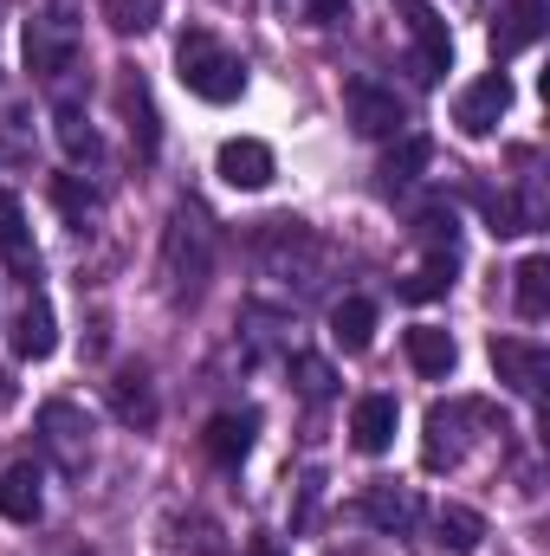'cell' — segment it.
Returning a JSON list of instances; mask_svg holds the SVG:
<instances>
[{"label": "cell", "mask_w": 550, "mask_h": 556, "mask_svg": "<svg viewBox=\"0 0 550 556\" xmlns=\"http://www.w3.org/2000/svg\"><path fill=\"white\" fill-rule=\"evenodd\" d=\"M538 33H545V0H512V7L499 13V26H492V52L512 59V52L538 46Z\"/></svg>", "instance_id": "9a60e30c"}, {"label": "cell", "mask_w": 550, "mask_h": 556, "mask_svg": "<svg viewBox=\"0 0 550 556\" xmlns=\"http://www.w3.org/2000/svg\"><path fill=\"white\" fill-rule=\"evenodd\" d=\"M330 337H337L343 356H363V350L376 343V304H370V298H343V304L330 311Z\"/></svg>", "instance_id": "2e32d148"}, {"label": "cell", "mask_w": 550, "mask_h": 556, "mask_svg": "<svg viewBox=\"0 0 550 556\" xmlns=\"http://www.w3.org/2000/svg\"><path fill=\"white\" fill-rule=\"evenodd\" d=\"M104 20L117 33H149L162 20V0H104Z\"/></svg>", "instance_id": "83f0119b"}, {"label": "cell", "mask_w": 550, "mask_h": 556, "mask_svg": "<svg viewBox=\"0 0 550 556\" xmlns=\"http://www.w3.org/2000/svg\"><path fill=\"white\" fill-rule=\"evenodd\" d=\"M343 111H350L357 137H402V124H409L402 98L389 85H376V78H350L343 85Z\"/></svg>", "instance_id": "8992f818"}, {"label": "cell", "mask_w": 550, "mask_h": 556, "mask_svg": "<svg viewBox=\"0 0 550 556\" xmlns=\"http://www.w3.org/2000/svg\"><path fill=\"white\" fill-rule=\"evenodd\" d=\"M52 201H59V214H65L72 227H85V220L104 207V194H98L91 181H78V175H59V181H52Z\"/></svg>", "instance_id": "cb8c5ba5"}, {"label": "cell", "mask_w": 550, "mask_h": 556, "mask_svg": "<svg viewBox=\"0 0 550 556\" xmlns=\"http://www.w3.org/2000/svg\"><path fill=\"white\" fill-rule=\"evenodd\" d=\"M409 363H414V376H447V369L460 363V350H453V337H447V330L414 324V330H409Z\"/></svg>", "instance_id": "ac0fdd59"}, {"label": "cell", "mask_w": 550, "mask_h": 556, "mask_svg": "<svg viewBox=\"0 0 550 556\" xmlns=\"http://www.w3.org/2000/svg\"><path fill=\"white\" fill-rule=\"evenodd\" d=\"M396 395H363L357 402V415H350V440H357V453H389L396 446Z\"/></svg>", "instance_id": "4fadbf2b"}, {"label": "cell", "mask_w": 550, "mask_h": 556, "mask_svg": "<svg viewBox=\"0 0 550 556\" xmlns=\"http://www.w3.org/2000/svg\"><path fill=\"white\" fill-rule=\"evenodd\" d=\"M208 278H214V220L195 201H182L162 227V291L175 304H195Z\"/></svg>", "instance_id": "6da1fadb"}, {"label": "cell", "mask_w": 550, "mask_h": 556, "mask_svg": "<svg viewBox=\"0 0 550 556\" xmlns=\"http://www.w3.org/2000/svg\"><path fill=\"white\" fill-rule=\"evenodd\" d=\"M39 511H46V479H39V466H33V459L7 466V472H0V518H7V525H39Z\"/></svg>", "instance_id": "7c38bea8"}, {"label": "cell", "mask_w": 550, "mask_h": 556, "mask_svg": "<svg viewBox=\"0 0 550 556\" xmlns=\"http://www.w3.org/2000/svg\"><path fill=\"white\" fill-rule=\"evenodd\" d=\"M479 415V408H460V402H447V408H434L427 415V446H421V459L434 466V472H453L460 459H466V420Z\"/></svg>", "instance_id": "8fae6325"}, {"label": "cell", "mask_w": 550, "mask_h": 556, "mask_svg": "<svg viewBox=\"0 0 550 556\" xmlns=\"http://www.w3.org/2000/svg\"><path fill=\"white\" fill-rule=\"evenodd\" d=\"M363 518H370L376 531H389V538L409 531L414 525V492H402V485H376V492L363 498Z\"/></svg>", "instance_id": "ffe728a7"}, {"label": "cell", "mask_w": 550, "mask_h": 556, "mask_svg": "<svg viewBox=\"0 0 550 556\" xmlns=\"http://www.w3.org/2000/svg\"><path fill=\"white\" fill-rule=\"evenodd\" d=\"M253 415H214L208 420V433H201V446H208V459H221V466H240L247 453H253Z\"/></svg>", "instance_id": "e0dca14e"}, {"label": "cell", "mask_w": 550, "mask_h": 556, "mask_svg": "<svg viewBox=\"0 0 550 556\" xmlns=\"http://www.w3.org/2000/svg\"><path fill=\"white\" fill-rule=\"evenodd\" d=\"M434 531H440V544H447V551H479V538H486V518H479V511H473V505H440V511H434Z\"/></svg>", "instance_id": "44dd1931"}, {"label": "cell", "mask_w": 550, "mask_h": 556, "mask_svg": "<svg viewBox=\"0 0 550 556\" xmlns=\"http://www.w3.org/2000/svg\"><path fill=\"white\" fill-rule=\"evenodd\" d=\"M13 350H20L26 363H46V356L59 350V324H52V304H46V298H26V304H20V317H13Z\"/></svg>", "instance_id": "5bb4252c"}, {"label": "cell", "mask_w": 550, "mask_h": 556, "mask_svg": "<svg viewBox=\"0 0 550 556\" xmlns=\"http://www.w3.org/2000/svg\"><path fill=\"white\" fill-rule=\"evenodd\" d=\"M298 13H304L311 26H330V20L343 13V0H298Z\"/></svg>", "instance_id": "f546056e"}, {"label": "cell", "mask_w": 550, "mask_h": 556, "mask_svg": "<svg viewBox=\"0 0 550 556\" xmlns=\"http://www.w3.org/2000/svg\"><path fill=\"white\" fill-rule=\"evenodd\" d=\"M409 33H414V78L434 85L447 65H453V39H447V20L427 7V0H409Z\"/></svg>", "instance_id": "9c48e42d"}, {"label": "cell", "mask_w": 550, "mask_h": 556, "mask_svg": "<svg viewBox=\"0 0 550 556\" xmlns=\"http://www.w3.org/2000/svg\"><path fill=\"white\" fill-rule=\"evenodd\" d=\"M52 117H59V142H65V155H72V162H98V155H104V142H98V130H91V117H85L72 98H65Z\"/></svg>", "instance_id": "603a6c76"}, {"label": "cell", "mask_w": 550, "mask_h": 556, "mask_svg": "<svg viewBox=\"0 0 550 556\" xmlns=\"http://www.w3.org/2000/svg\"><path fill=\"white\" fill-rule=\"evenodd\" d=\"M447 285H453V253H434L414 278H402V298H409V304H427V298H440Z\"/></svg>", "instance_id": "484cf974"}, {"label": "cell", "mask_w": 550, "mask_h": 556, "mask_svg": "<svg viewBox=\"0 0 550 556\" xmlns=\"http://www.w3.org/2000/svg\"><path fill=\"white\" fill-rule=\"evenodd\" d=\"M512 278H518V285H512L518 317H532V324H538V317H550V260H545V253H532V260H525Z\"/></svg>", "instance_id": "d6986e66"}, {"label": "cell", "mask_w": 550, "mask_h": 556, "mask_svg": "<svg viewBox=\"0 0 550 556\" xmlns=\"http://www.w3.org/2000/svg\"><path fill=\"white\" fill-rule=\"evenodd\" d=\"M111 402H117V415L130 420V427H155V389H149L142 369H124V376L111 382Z\"/></svg>", "instance_id": "7402d4cb"}, {"label": "cell", "mask_w": 550, "mask_h": 556, "mask_svg": "<svg viewBox=\"0 0 550 556\" xmlns=\"http://www.w3.org/2000/svg\"><path fill=\"white\" fill-rule=\"evenodd\" d=\"M214 168H221V181H227V188H247V194H253V188H266V181L278 175L273 149H266L260 137H234V142H221Z\"/></svg>", "instance_id": "30bf717a"}, {"label": "cell", "mask_w": 550, "mask_h": 556, "mask_svg": "<svg viewBox=\"0 0 550 556\" xmlns=\"http://www.w3.org/2000/svg\"><path fill=\"white\" fill-rule=\"evenodd\" d=\"M72 65H78V20H72V0H52L46 13L26 20V72L52 85Z\"/></svg>", "instance_id": "277c9868"}, {"label": "cell", "mask_w": 550, "mask_h": 556, "mask_svg": "<svg viewBox=\"0 0 550 556\" xmlns=\"http://www.w3.org/2000/svg\"><path fill=\"white\" fill-rule=\"evenodd\" d=\"M247 556H291V551H285L278 538H253V544H247Z\"/></svg>", "instance_id": "4dcf8cb0"}, {"label": "cell", "mask_w": 550, "mask_h": 556, "mask_svg": "<svg viewBox=\"0 0 550 556\" xmlns=\"http://www.w3.org/2000/svg\"><path fill=\"white\" fill-rule=\"evenodd\" d=\"M7 402H13V389H7V376H0V408H7Z\"/></svg>", "instance_id": "1f68e13d"}, {"label": "cell", "mask_w": 550, "mask_h": 556, "mask_svg": "<svg viewBox=\"0 0 550 556\" xmlns=\"http://www.w3.org/2000/svg\"><path fill=\"white\" fill-rule=\"evenodd\" d=\"M492 369H499V382H505L512 395L538 402V395H545V376H550V356L538 343H525V337H499V343H492Z\"/></svg>", "instance_id": "ba28073f"}, {"label": "cell", "mask_w": 550, "mask_h": 556, "mask_svg": "<svg viewBox=\"0 0 550 556\" xmlns=\"http://www.w3.org/2000/svg\"><path fill=\"white\" fill-rule=\"evenodd\" d=\"M175 65H182V85L201 98V104H234L240 91H247V65H240V52H227L214 33H182V46H175Z\"/></svg>", "instance_id": "3957f363"}, {"label": "cell", "mask_w": 550, "mask_h": 556, "mask_svg": "<svg viewBox=\"0 0 550 556\" xmlns=\"http://www.w3.org/2000/svg\"><path fill=\"white\" fill-rule=\"evenodd\" d=\"M0 253L7 260H26V207L13 188H0Z\"/></svg>", "instance_id": "4316f807"}, {"label": "cell", "mask_w": 550, "mask_h": 556, "mask_svg": "<svg viewBox=\"0 0 550 556\" xmlns=\"http://www.w3.org/2000/svg\"><path fill=\"white\" fill-rule=\"evenodd\" d=\"M505 111H512V78H505V72H486V78H473V85L460 91L453 124H460L466 137H492V130L505 124Z\"/></svg>", "instance_id": "52a82bcc"}, {"label": "cell", "mask_w": 550, "mask_h": 556, "mask_svg": "<svg viewBox=\"0 0 550 556\" xmlns=\"http://www.w3.org/2000/svg\"><path fill=\"white\" fill-rule=\"evenodd\" d=\"M253 260L266 278H285L298 291H317L324 285V266H330V247L304 227V220H266L253 233Z\"/></svg>", "instance_id": "7a4b0ae2"}, {"label": "cell", "mask_w": 550, "mask_h": 556, "mask_svg": "<svg viewBox=\"0 0 550 556\" xmlns=\"http://www.w3.org/2000/svg\"><path fill=\"white\" fill-rule=\"evenodd\" d=\"M427 155H434L427 137H402L396 149H389V162H383V181H389V188H409L414 175L427 168Z\"/></svg>", "instance_id": "d4e9b609"}, {"label": "cell", "mask_w": 550, "mask_h": 556, "mask_svg": "<svg viewBox=\"0 0 550 556\" xmlns=\"http://www.w3.org/2000/svg\"><path fill=\"white\" fill-rule=\"evenodd\" d=\"M291 376H298V395H304V402H330V395H337V376H330V363H317V356H291Z\"/></svg>", "instance_id": "f1b7e54d"}, {"label": "cell", "mask_w": 550, "mask_h": 556, "mask_svg": "<svg viewBox=\"0 0 550 556\" xmlns=\"http://www.w3.org/2000/svg\"><path fill=\"white\" fill-rule=\"evenodd\" d=\"M39 446L65 466V472H85L91 459V415L78 402H46L39 408Z\"/></svg>", "instance_id": "5b68a950"}]
</instances>
